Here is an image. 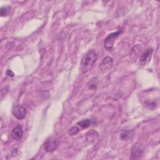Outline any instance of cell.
<instances>
[{
    "instance_id": "1",
    "label": "cell",
    "mask_w": 160,
    "mask_h": 160,
    "mask_svg": "<svg viewBox=\"0 0 160 160\" xmlns=\"http://www.w3.org/2000/svg\"><path fill=\"white\" fill-rule=\"evenodd\" d=\"M98 59L96 52L91 49L89 50L82 58L80 64V69L82 73L85 74L91 71Z\"/></svg>"
},
{
    "instance_id": "2",
    "label": "cell",
    "mask_w": 160,
    "mask_h": 160,
    "mask_svg": "<svg viewBox=\"0 0 160 160\" xmlns=\"http://www.w3.org/2000/svg\"><path fill=\"white\" fill-rule=\"evenodd\" d=\"M122 32V30H118L116 32L110 33L108 34L104 41V47L108 51H111L114 43L116 39L119 37V36Z\"/></svg>"
},
{
    "instance_id": "3",
    "label": "cell",
    "mask_w": 160,
    "mask_h": 160,
    "mask_svg": "<svg viewBox=\"0 0 160 160\" xmlns=\"http://www.w3.org/2000/svg\"><path fill=\"white\" fill-rule=\"evenodd\" d=\"M59 139L55 136L48 138L44 143V149L47 152H52L54 151L59 146Z\"/></svg>"
},
{
    "instance_id": "4",
    "label": "cell",
    "mask_w": 160,
    "mask_h": 160,
    "mask_svg": "<svg viewBox=\"0 0 160 160\" xmlns=\"http://www.w3.org/2000/svg\"><path fill=\"white\" fill-rule=\"evenodd\" d=\"M12 114L16 119L21 120L25 118L27 114V111L25 107H24L22 105L17 104L12 107Z\"/></svg>"
},
{
    "instance_id": "5",
    "label": "cell",
    "mask_w": 160,
    "mask_h": 160,
    "mask_svg": "<svg viewBox=\"0 0 160 160\" xmlns=\"http://www.w3.org/2000/svg\"><path fill=\"white\" fill-rule=\"evenodd\" d=\"M152 52H153L152 48H148L147 49H146L140 56L139 62V66H146L148 63H149V61H151Z\"/></svg>"
},
{
    "instance_id": "6",
    "label": "cell",
    "mask_w": 160,
    "mask_h": 160,
    "mask_svg": "<svg viewBox=\"0 0 160 160\" xmlns=\"http://www.w3.org/2000/svg\"><path fill=\"white\" fill-rule=\"evenodd\" d=\"M113 66V60L109 56L105 57L100 64V69L102 72L109 71Z\"/></svg>"
},
{
    "instance_id": "7",
    "label": "cell",
    "mask_w": 160,
    "mask_h": 160,
    "mask_svg": "<svg viewBox=\"0 0 160 160\" xmlns=\"http://www.w3.org/2000/svg\"><path fill=\"white\" fill-rule=\"evenodd\" d=\"M143 153H144L143 148L138 144H134L131 149V156L129 157V158L131 159H140L142 156Z\"/></svg>"
},
{
    "instance_id": "8",
    "label": "cell",
    "mask_w": 160,
    "mask_h": 160,
    "mask_svg": "<svg viewBox=\"0 0 160 160\" xmlns=\"http://www.w3.org/2000/svg\"><path fill=\"white\" fill-rule=\"evenodd\" d=\"M11 136L16 140H20L23 136V130L20 125L15 126L11 132Z\"/></svg>"
},
{
    "instance_id": "9",
    "label": "cell",
    "mask_w": 160,
    "mask_h": 160,
    "mask_svg": "<svg viewBox=\"0 0 160 160\" xmlns=\"http://www.w3.org/2000/svg\"><path fill=\"white\" fill-rule=\"evenodd\" d=\"M92 122V121L91 119H83V120H81V121L78 122L77 124L79 125L82 128L85 129V128H88V127H89L91 125Z\"/></svg>"
},
{
    "instance_id": "10",
    "label": "cell",
    "mask_w": 160,
    "mask_h": 160,
    "mask_svg": "<svg viewBox=\"0 0 160 160\" xmlns=\"http://www.w3.org/2000/svg\"><path fill=\"white\" fill-rule=\"evenodd\" d=\"M11 6H2L0 8V14L1 16L2 17H4L6 16L9 14L10 11H11Z\"/></svg>"
},
{
    "instance_id": "11",
    "label": "cell",
    "mask_w": 160,
    "mask_h": 160,
    "mask_svg": "<svg viewBox=\"0 0 160 160\" xmlns=\"http://www.w3.org/2000/svg\"><path fill=\"white\" fill-rule=\"evenodd\" d=\"M141 49H142V47H141V45H139V44H136V45H135V46L132 48V50H131V56H136H136H138V54L141 52ZM136 57H135V58H136Z\"/></svg>"
},
{
    "instance_id": "12",
    "label": "cell",
    "mask_w": 160,
    "mask_h": 160,
    "mask_svg": "<svg viewBox=\"0 0 160 160\" xmlns=\"http://www.w3.org/2000/svg\"><path fill=\"white\" fill-rule=\"evenodd\" d=\"M98 86V79L96 78L92 79L88 84V87L91 90H95Z\"/></svg>"
},
{
    "instance_id": "13",
    "label": "cell",
    "mask_w": 160,
    "mask_h": 160,
    "mask_svg": "<svg viewBox=\"0 0 160 160\" xmlns=\"http://www.w3.org/2000/svg\"><path fill=\"white\" fill-rule=\"evenodd\" d=\"M79 131V129L77 126L71 127L68 131V134L69 136H74L77 134Z\"/></svg>"
},
{
    "instance_id": "14",
    "label": "cell",
    "mask_w": 160,
    "mask_h": 160,
    "mask_svg": "<svg viewBox=\"0 0 160 160\" xmlns=\"http://www.w3.org/2000/svg\"><path fill=\"white\" fill-rule=\"evenodd\" d=\"M131 134V131H127V130H124L122 131L121 135H120V138L122 140H126L127 139Z\"/></svg>"
},
{
    "instance_id": "15",
    "label": "cell",
    "mask_w": 160,
    "mask_h": 160,
    "mask_svg": "<svg viewBox=\"0 0 160 160\" xmlns=\"http://www.w3.org/2000/svg\"><path fill=\"white\" fill-rule=\"evenodd\" d=\"M6 74L9 76V77H14V72L11 70V69H8L6 72Z\"/></svg>"
}]
</instances>
